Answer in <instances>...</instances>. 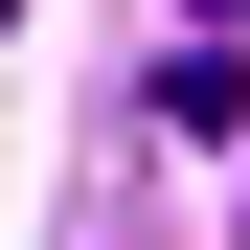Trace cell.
<instances>
[{
    "label": "cell",
    "instance_id": "6da1fadb",
    "mask_svg": "<svg viewBox=\"0 0 250 250\" xmlns=\"http://www.w3.org/2000/svg\"><path fill=\"white\" fill-rule=\"evenodd\" d=\"M137 114H159V137H228V114H250V68H228V23H205V46H159V91H137Z\"/></svg>",
    "mask_w": 250,
    "mask_h": 250
}]
</instances>
